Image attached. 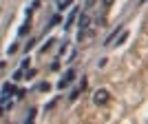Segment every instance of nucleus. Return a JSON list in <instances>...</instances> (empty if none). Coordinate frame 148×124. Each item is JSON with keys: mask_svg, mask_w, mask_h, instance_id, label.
<instances>
[{"mask_svg": "<svg viewBox=\"0 0 148 124\" xmlns=\"http://www.w3.org/2000/svg\"><path fill=\"white\" fill-rule=\"evenodd\" d=\"M108 100H111V95H108V91H106V89H97V91H95V95H93V102H95L97 106H104Z\"/></svg>", "mask_w": 148, "mask_h": 124, "instance_id": "nucleus-1", "label": "nucleus"}, {"mask_svg": "<svg viewBox=\"0 0 148 124\" xmlns=\"http://www.w3.org/2000/svg\"><path fill=\"white\" fill-rule=\"evenodd\" d=\"M75 75H77V73H75V69H69L66 73H64V75L60 78V82H58V89H66L69 84H71V82L75 80Z\"/></svg>", "mask_w": 148, "mask_h": 124, "instance_id": "nucleus-2", "label": "nucleus"}, {"mask_svg": "<svg viewBox=\"0 0 148 124\" xmlns=\"http://www.w3.org/2000/svg\"><path fill=\"white\" fill-rule=\"evenodd\" d=\"M88 25H91V16H88V13H82V16H80V20H77V36L86 33Z\"/></svg>", "mask_w": 148, "mask_h": 124, "instance_id": "nucleus-3", "label": "nucleus"}, {"mask_svg": "<svg viewBox=\"0 0 148 124\" xmlns=\"http://www.w3.org/2000/svg\"><path fill=\"white\" fill-rule=\"evenodd\" d=\"M77 13H80V9H77V7H73V9H71V13H69V18H66V22H64V29H66V31L73 27L75 18H77Z\"/></svg>", "mask_w": 148, "mask_h": 124, "instance_id": "nucleus-4", "label": "nucleus"}, {"mask_svg": "<svg viewBox=\"0 0 148 124\" xmlns=\"http://www.w3.org/2000/svg\"><path fill=\"white\" fill-rule=\"evenodd\" d=\"M13 91H16V87H13L11 82H5V84H2V91H0V93H2V98H11Z\"/></svg>", "mask_w": 148, "mask_h": 124, "instance_id": "nucleus-5", "label": "nucleus"}, {"mask_svg": "<svg viewBox=\"0 0 148 124\" xmlns=\"http://www.w3.org/2000/svg\"><path fill=\"white\" fill-rule=\"evenodd\" d=\"M56 44H60V40H58V38H53V40H49V42H47V44H42V49H40V53H49V51L53 49Z\"/></svg>", "mask_w": 148, "mask_h": 124, "instance_id": "nucleus-6", "label": "nucleus"}, {"mask_svg": "<svg viewBox=\"0 0 148 124\" xmlns=\"http://www.w3.org/2000/svg\"><path fill=\"white\" fill-rule=\"evenodd\" d=\"M11 106H13V100L11 98H2V102H0V113H2V111H9Z\"/></svg>", "mask_w": 148, "mask_h": 124, "instance_id": "nucleus-7", "label": "nucleus"}, {"mask_svg": "<svg viewBox=\"0 0 148 124\" xmlns=\"http://www.w3.org/2000/svg\"><path fill=\"white\" fill-rule=\"evenodd\" d=\"M128 36H130L128 31H126V29H122V33H119V38H117V40H115V47H122V44L126 42V40H128Z\"/></svg>", "mask_w": 148, "mask_h": 124, "instance_id": "nucleus-8", "label": "nucleus"}, {"mask_svg": "<svg viewBox=\"0 0 148 124\" xmlns=\"http://www.w3.org/2000/svg\"><path fill=\"white\" fill-rule=\"evenodd\" d=\"M122 29H124V27H117V29H115V31H111V33H108V38H106L104 42H106V44H113V40H115V36H119V33H122Z\"/></svg>", "mask_w": 148, "mask_h": 124, "instance_id": "nucleus-9", "label": "nucleus"}, {"mask_svg": "<svg viewBox=\"0 0 148 124\" xmlns=\"http://www.w3.org/2000/svg\"><path fill=\"white\" fill-rule=\"evenodd\" d=\"M29 29H31V22H29V20H27L25 25L20 27V31H18V38H25L27 33H29Z\"/></svg>", "mask_w": 148, "mask_h": 124, "instance_id": "nucleus-10", "label": "nucleus"}, {"mask_svg": "<svg viewBox=\"0 0 148 124\" xmlns=\"http://www.w3.org/2000/svg\"><path fill=\"white\" fill-rule=\"evenodd\" d=\"M60 20H62V16H60V13H56V16H51V20H49V25H47V31H49L51 27H56L58 22H60Z\"/></svg>", "mask_w": 148, "mask_h": 124, "instance_id": "nucleus-11", "label": "nucleus"}, {"mask_svg": "<svg viewBox=\"0 0 148 124\" xmlns=\"http://www.w3.org/2000/svg\"><path fill=\"white\" fill-rule=\"evenodd\" d=\"M36 91H42V93H47V91H51V84H49V82H40V84L36 87Z\"/></svg>", "mask_w": 148, "mask_h": 124, "instance_id": "nucleus-12", "label": "nucleus"}, {"mask_svg": "<svg viewBox=\"0 0 148 124\" xmlns=\"http://www.w3.org/2000/svg\"><path fill=\"white\" fill-rule=\"evenodd\" d=\"M36 75H38V71H36V69H29V71H27V73L22 75V78H25V80H33Z\"/></svg>", "mask_w": 148, "mask_h": 124, "instance_id": "nucleus-13", "label": "nucleus"}, {"mask_svg": "<svg viewBox=\"0 0 148 124\" xmlns=\"http://www.w3.org/2000/svg\"><path fill=\"white\" fill-rule=\"evenodd\" d=\"M22 75H25V71H22V69H18V71H13V82L22 80Z\"/></svg>", "mask_w": 148, "mask_h": 124, "instance_id": "nucleus-14", "label": "nucleus"}, {"mask_svg": "<svg viewBox=\"0 0 148 124\" xmlns=\"http://www.w3.org/2000/svg\"><path fill=\"white\" fill-rule=\"evenodd\" d=\"M71 2H73V0H60L58 7H60V9H66V7H71Z\"/></svg>", "mask_w": 148, "mask_h": 124, "instance_id": "nucleus-15", "label": "nucleus"}, {"mask_svg": "<svg viewBox=\"0 0 148 124\" xmlns=\"http://www.w3.org/2000/svg\"><path fill=\"white\" fill-rule=\"evenodd\" d=\"M16 51H18V42H13L11 47H9V51H7V53H9V56H13V53H16Z\"/></svg>", "mask_w": 148, "mask_h": 124, "instance_id": "nucleus-16", "label": "nucleus"}, {"mask_svg": "<svg viewBox=\"0 0 148 124\" xmlns=\"http://www.w3.org/2000/svg\"><path fill=\"white\" fill-rule=\"evenodd\" d=\"M29 64H31V60H29V58H25V60H22V64H20V69L25 71V69H29Z\"/></svg>", "mask_w": 148, "mask_h": 124, "instance_id": "nucleus-17", "label": "nucleus"}, {"mask_svg": "<svg viewBox=\"0 0 148 124\" xmlns=\"http://www.w3.org/2000/svg\"><path fill=\"white\" fill-rule=\"evenodd\" d=\"M38 42V38H33V40H29V42H27V47H25V53H27V51H29L31 49V47H33V44H36Z\"/></svg>", "mask_w": 148, "mask_h": 124, "instance_id": "nucleus-18", "label": "nucleus"}, {"mask_svg": "<svg viewBox=\"0 0 148 124\" xmlns=\"http://www.w3.org/2000/svg\"><path fill=\"white\" fill-rule=\"evenodd\" d=\"M102 2H104V7H111L113 5V0H102Z\"/></svg>", "mask_w": 148, "mask_h": 124, "instance_id": "nucleus-19", "label": "nucleus"}, {"mask_svg": "<svg viewBox=\"0 0 148 124\" xmlns=\"http://www.w3.org/2000/svg\"><path fill=\"white\" fill-rule=\"evenodd\" d=\"M58 2H60V0H58Z\"/></svg>", "mask_w": 148, "mask_h": 124, "instance_id": "nucleus-20", "label": "nucleus"}]
</instances>
